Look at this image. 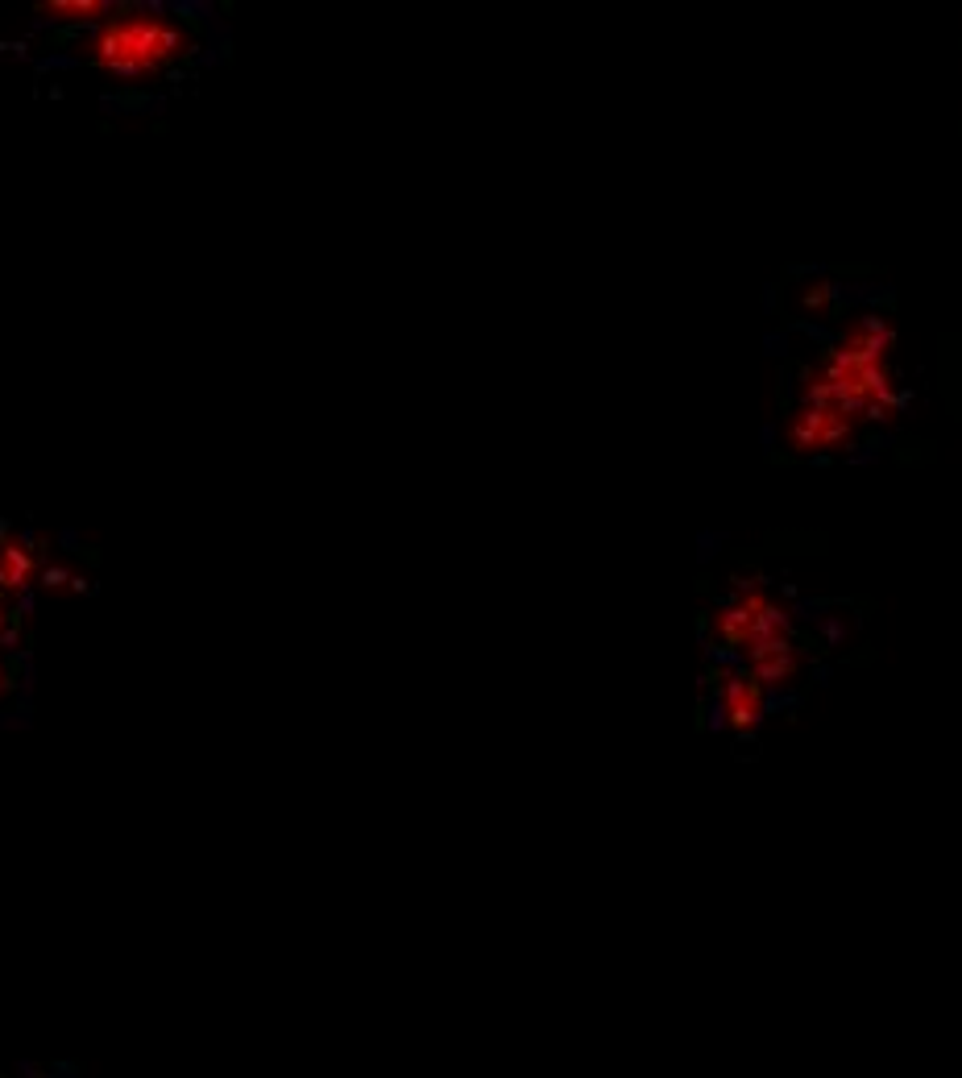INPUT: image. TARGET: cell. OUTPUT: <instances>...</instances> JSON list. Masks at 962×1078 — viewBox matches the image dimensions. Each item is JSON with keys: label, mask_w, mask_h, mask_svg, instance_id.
Wrapping results in <instances>:
<instances>
[{"label": "cell", "mask_w": 962, "mask_h": 1078, "mask_svg": "<svg viewBox=\"0 0 962 1078\" xmlns=\"http://www.w3.org/2000/svg\"><path fill=\"white\" fill-rule=\"evenodd\" d=\"M75 54L88 67L112 79H154L175 71L195 54L191 25L158 5H117L108 21L88 30L75 42Z\"/></svg>", "instance_id": "cell-1"}, {"label": "cell", "mask_w": 962, "mask_h": 1078, "mask_svg": "<svg viewBox=\"0 0 962 1078\" xmlns=\"http://www.w3.org/2000/svg\"><path fill=\"white\" fill-rule=\"evenodd\" d=\"M112 9L117 5H108V0H42L34 13L50 25H88V30H96L100 21L112 17Z\"/></svg>", "instance_id": "cell-3"}, {"label": "cell", "mask_w": 962, "mask_h": 1078, "mask_svg": "<svg viewBox=\"0 0 962 1078\" xmlns=\"http://www.w3.org/2000/svg\"><path fill=\"white\" fill-rule=\"evenodd\" d=\"M826 415L830 411H813V407H801L797 415H792L788 423H784V436H788V444L797 448V452H817L822 448V423H826Z\"/></svg>", "instance_id": "cell-4"}, {"label": "cell", "mask_w": 962, "mask_h": 1078, "mask_svg": "<svg viewBox=\"0 0 962 1078\" xmlns=\"http://www.w3.org/2000/svg\"><path fill=\"white\" fill-rule=\"evenodd\" d=\"M38 573V548L25 535H0V593H21Z\"/></svg>", "instance_id": "cell-2"}, {"label": "cell", "mask_w": 962, "mask_h": 1078, "mask_svg": "<svg viewBox=\"0 0 962 1078\" xmlns=\"http://www.w3.org/2000/svg\"><path fill=\"white\" fill-rule=\"evenodd\" d=\"M13 1078H83V1074L67 1062H25V1066H17Z\"/></svg>", "instance_id": "cell-6"}, {"label": "cell", "mask_w": 962, "mask_h": 1078, "mask_svg": "<svg viewBox=\"0 0 962 1078\" xmlns=\"http://www.w3.org/2000/svg\"><path fill=\"white\" fill-rule=\"evenodd\" d=\"M834 299H838V282H834V278H817L813 287L801 295V307L809 311V316H822V311H826Z\"/></svg>", "instance_id": "cell-5"}, {"label": "cell", "mask_w": 962, "mask_h": 1078, "mask_svg": "<svg viewBox=\"0 0 962 1078\" xmlns=\"http://www.w3.org/2000/svg\"><path fill=\"white\" fill-rule=\"evenodd\" d=\"M9 622H13V614L5 610V602H0V639H5V635H9Z\"/></svg>", "instance_id": "cell-9"}, {"label": "cell", "mask_w": 962, "mask_h": 1078, "mask_svg": "<svg viewBox=\"0 0 962 1078\" xmlns=\"http://www.w3.org/2000/svg\"><path fill=\"white\" fill-rule=\"evenodd\" d=\"M851 428H855L851 419L838 415V411H830L826 423H822V448H842L846 440H851Z\"/></svg>", "instance_id": "cell-7"}, {"label": "cell", "mask_w": 962, "mask_h": 1078, "mask_svg": "<svg viewBox=\"0 0 962 1078\" xmlns=\"http://www.w3.org/2000/svg\"><path fill=\"white\" fill-rule=\"evenodd\" d=\"M9 693H13V672H9V664H5V660H0V701H5Z\"/></svg>", "instance_id": "cell-8"}]
</instances>
